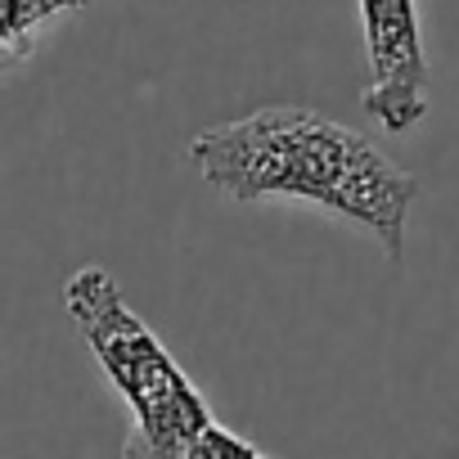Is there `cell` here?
Instances as JSON below:
<instances>
[{
	"label": "cell",
	"instance_id": "6da1fadb",
	"mask_svg": "<svg viewBox=\"0 0 459 459\" xmlns=\"http://www.w3.org/2000/svg\"><path fill=\"white\" fill-rule=\"evenodd\" d=\"M189 167L207 189L235 203H307L383 244L392 262L405 253V225L419 180L396 167L369 135L316 108H257L189 140Z\"/></svg>",
	"mask_w": 459,
	"mask_h": 459
},
{
	"label": "cell",
	"instance_id": "7a4b0ae2",
	"mask_svg": "<svg viewBox=\"0 0 459 459\" xmlns=\"http://www.w3.org/2000/svg\"><path fill=\"white\" fill-rule=\"evenodd\" d=\"M64 302L100 374L131 410L122 459H185L194 437L212 423V410L207 396L180 369V360L131 311L104 266L91 262L73 271V280L64 284Z\"/></svg>",
	"mask_w": 459,
	"mask_h": 459
},
{
	"label": "cell",
	"instance_id": "3957f363",
	"mask_svg": "<svg viewBox=\"0 0 459 459\" xmlns=\"http://www.w3.org/2000/svg\"><path fill=\"white\" fill-rule=\"evenodd\" d=\"M356 5L369 59L365 113L387 135H405L428 117V55L419 0H356Z\"/></svg>",
	"mask_w": 459,
	"mask_h": 459
},
{
	"label": "cell",
	"instance_id": "277c9868",
	"mask_svg": "<svg viewBox=\"0 0 459 459\" xmlns=\"http://www.w3.org/2000/svg\"><path fill=\"white\" fill-rule=\"evenodd\" d=\"M185 459H275V455H266L262 446H253V441L239 437L235 428H225V423L212 419V423L194 437V446H189Z\"/></svg>",
	"mask_w": 459,
	"mask_h": 459
}]
</instances>
